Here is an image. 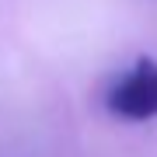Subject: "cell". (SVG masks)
<instances>
[{
  "label": "cell",
  "instance_id": "obj_1",
  "mask_svg": "<svg viewBox=\"0 0 157 157\" xmlns=\"http://www.w3.org/2000/svg\"><path fill=\"white\" fill-rule=\"evenodd\" d=\"M108 108L129 122L154 119L157 115V63L140 59L126 77H119L108 91Z\"/></svg>",
  "mask_w": 157,
  "mask_h": 157
}]
</instances>
